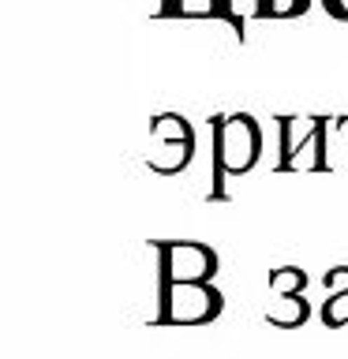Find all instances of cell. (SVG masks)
Segmentation results:
<instances>
[{"label":"cell","mask_w":348,"mask_h":359,"mask_svg":"<svg viewBox=\"0 0 348 359\" xmlns=\"http://www.w3.org/2000/svg\"><path fill=\"white\" fill-rule=\"evenodd\" d=\"M157 285H210L218 251L199 240H157Z\"/></svg>","instance_id":"cell-3"},{"label":"cell","mask_w":348,"mask_h":359,"mask_svg":"<svg viewBox=\"0 0 348 359\" xmlns=\"http://www.w3.org/2000/svg\"><path fill=\"white\" fill-rule=\"evenodd\" d=\"M281 123V157L277 172H330V116H307V128H300V116H277Z\"/></svg>","instance_id":"cell-2"},{"label":"cell","mask_w":348,"mask_h":359,"mask_svg":"<svg viewBox=\"0 0 348 359\" xmlns=\"http://www.w3.org/2000/svg\"><path fill=\"white\" fill-rule=\"evenodd\" d=\"M311 8V0H258L255 11L258 19H292V15H303Z\"/></svg>","instance_id":"cell-8"},{"label":"cell","mask_w":348,"mask_h":359,"mask_svg":"<svg viewBox=\"0 0 348 359\" xmlns=\"http://www.w3.org/2000/svg\"><path fill=\"white\" fill-rule=\"evenodd\" d=\"M322 8L330 11L333 19H341V22H348V0H322Z\"/></svg>","instance_id":"cell-9"},{"label":"cell","mask_w":348,"mask_h":359,"mask_svg":"<svg viewBox=\"0 0 348 359\" xmlns=\"http://www.w3.org/2000/svg\"><path fill=\"white\" fill-rule=\"evenodd\" d=\"M191 161H195V128L184 116H176V112L154 116L146 168L157 176H180Z\"/></svg>","instance_id":"cell-5"},{"label":"cell","mask_w":348,"mask_h":359,"mask_svg":"<svg viewBox=\"0 0 348 359\" xmlns=\"http://www.w3.org/2000/svg\"><path fill=\"white\" fill-rule=\"evenodd\" d=\"M307 273L296 266H281L269 273V303H266V322L292 330L311 318V303H307Z\"/></svg>","instance_id":"cell-6"},{"label":"cell","mask_w":348,"mask_h":359,"mask_svg":"<svg viewBox=\"0 0 348 359\" xmlns=\"http://www.w3.org/2000/svg\"><path fill=\"white\" fill-rule=\"evenodd\" d=\"M213 131V187L210 198H225V180L247 176L251 168L262 161V128L251 112H225V116L210 120Z\"/></svg>","instance_id":"cell-1"},{"label":"cell","mask_w":348,"mask_h":359,"mask_svg":"<svg viewBox=\"0 0 348 359\" xmlns=\"http://www.w3.org/2000/svg\"><path fill=\"white\" fill-rule=\"evenodd\" d=\"M326 285V303H322V322L337 330V325H348V266H333L330 273L322 277Z\"/></svg>","instance_id":"cell-7"},{"label":"cell","mask_w":348,"mask_h":359,"mask_svg":"<svg viewBox=\"0 0 348 359\" xmlns=\"http://www.w3.org/2000/svg\"><path fill=\"white\" fill-rule=\"evenodd\" d=\"M225 296L210 285H157V325H206L221 314Z\"/></svg>","instance_id":"cell-4"}]
</instances>
